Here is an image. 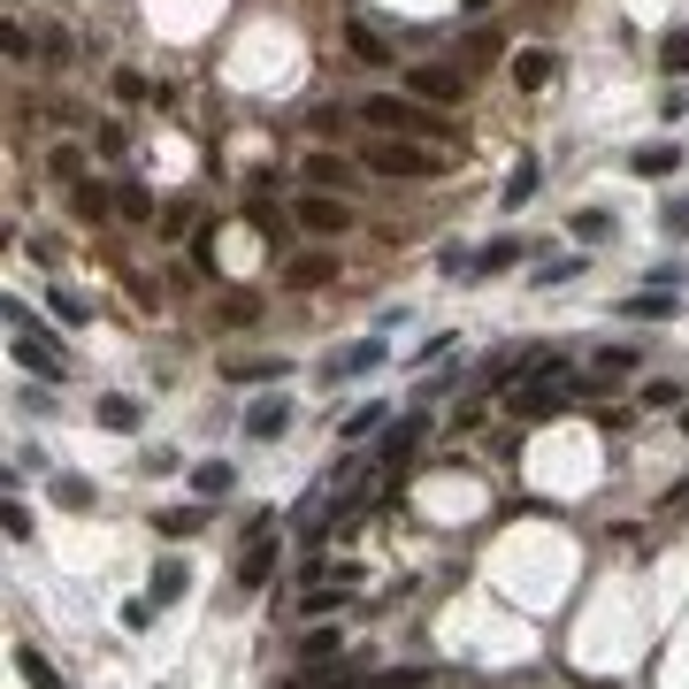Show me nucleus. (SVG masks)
Returning <instances> with one entry per match:
<instances>
[{"label":"nucleus","instance_id":"nucleus-1","mask_svg":"<svg viewBox=\"0 0 689 689\" xmlns=\"http://www.w3.org/2000/svg\"><path fill=\"white\" fill-rule=\"evenodd\" d=\"M360 116L383 131V139H429V146H460V123L445 116V108H429V100H398V92H375V100H360Z\"/></svg>","mask_w":689,"mask_h":689},{"label":"nucleus","instance_id":"nucleus-2","mask_svg":"<svg viewBox=\"0 0 689 689\" xmlns=\"http://www.w3.org/2000/svg\"><path fill=\"white\" fill-rule=\"evenodd\" d=\"M360 169L383 176V184H429V176H445V146H429V139H368Z\"/></svg>","mask_w":689,"mask_h":689},{"label":"nucleus","instance_id":"nucleus-3","mask_svg":"<svg viewBox=\"0 0 689 689\" xmlns=\"http://www.w3.org/2000/svg\"><path fill=\"white\" fill-rule=\"evenodd\" d=\"M8 322H15V360H23L39 383H62V375H69V368H62V352H54V338H46L23 307H8Z\"/></svg>","mask_w":689,"mask_h":689},{"label":"nucleus","instance_id":"nucleus-4","mask_svg":"<svg viewBox=\"0 0 689 689\" xmlns=\"http://www.w3.org/2000/svg\"><path fill=\"white\" fill-rule=\"evenodd\" d=\"M292 230H307V238H344V230H352V207H344L338 192H299Z\"/></svg>","mask_w":689,"mask_h":689},{"label":"nucleus","instance_id":"nucleus-5","mask_svg":"<svg viewBox=\"0 0 689 689\" xmlns=\"http://www.w3.org/2000/svg\"><path fill=\"white\" fill-rule=\"evenodd\" d=\"M406 85H414V100H429V108H445V100H460V92H468V77H460L452 62H414V69H406Z\"/></svg>","mask_w":689,"mask_h":689},{"label":"nucleus","instance_id":"nucleus-6","mask_svg":"<svg viewBox=\"0 0 689 689\" xmlns=\"http://www.w3.org/2000/svg\"><path fill=\"white\" fill-rule=\"evenodd\" d=\"M383 675H344V667H330V659H307L299 675H284L276 689H375Z\"/></svg>","mask_w":689,"mask_h":689},{"label":"nucleus","instance_id":"nucleus-7","mask_svg":"<svg viewBox=\"0 0 689 689\" xmlns=\"http://www.w3.org/2000/svg\"><path fill=\"white\" fill-rule=\"evenodd\" d=\"M330 276H338V253H292V261H284V284H292V292H322Z\"/></svg>","mask_w":689,"mask_h":689},{"label":"nucleus","instance_id":"nucleus-8","mask_svg":"<svg viewBox=\"0 0 689 689\" xmlns=\"http://www.w3.org/2000/svg\"><path fill=\"white\" fill-rule=\"evenodd\" d=\"M284 429H292V398H253V406H245V437L276 445Z\"/></svg>","mask_w":689,"mask_h":689},{"label":"nucleus","instance_id":"nucleus-9","mask_svg":"<svg viewBox=\"0 0 689 689\" xmlns=\"http://www.w3.org/2000/svg\"><path fill=\"white\" fill-rule=\"evenodd\" d=\"M621 315H628V322H675V315H682V299L652 284V292H628V299H621Z\"/></svg>","mask_w":689,"mask_h":689},{"label":"nucleus","instance_id":"nucleus-10","mask_svg":"<svg viewBox=\"0 0 689 689\" xmlns=\"http://www.w3.org/2000/svg\"><path fill=\"white\" fill-rule=\"evenodd\" d=\"M269 575H276V544H269V528H253V536H245V559H238V582L261 590Z\"/></svg>","mask_w":689,"mask_h":689},{"label":"nucleus","instance_id":"nucleus-11","mask_svg":"<svg viewBox=\"0 0 689 689\" xmlns=\"http://www.w3.org/2000/svg\"><path fill=\"white\" fill-rule=\"evenodd\" d=\"M375 360H383V338L352 344V352H338V360H330V368H322V383H360V375H368V368H375Z\"/></svg>","mask_w":689,"mask_h":689},{"label":"nucleus","instance_id":"nucleus-12","mask_svg":"<svg viewBox=\"0 0 689 689\" xmlns=\"http://www.w3.org/2000/svg\"><path fill=\"white\" fill-rule=\"evenodd\" d=\"M551 69H559V54H544V46H521V54H514V85H521V92H544Z\"/></svg>","mask_w":689,"mask_h":689},{"label":"nucleus","instance_id":"nucleus-13","mask_svg":"<svg viewBox=\"0 0 689 689\" xmlns=\"http://www.w3.org/2000/svg\"><path fill=\"white\" fill-rule=\"evenodd\" d=\"M559 398H567V383H528V391H514V414L544 422V414H559Z\"/></svg>","mask_w":689,"mask_h":689},{"label":"nucleus","instance_id":"nucleus-14","mask_svg":"<svg viewBox=\"0 0 689 689\" xmlns=\"http://www.w3.org/2000/svg\"><path fill=\"white\" fill-rule=\"evenodd\" d=\"M184 590H192V567H184V559H162V567H154V582H146V598H154V605H176Z\"/></svg>","mask_w":689,"mask_h":689},{"label":"nucleus","instance_id":"nucleus-15","mask_svg":"<svg viewBox=\"0 0 689 689\" xmlns=\"http://www.w3.org/2000/svg\"><path fill=\"white\" fill-rule=\"evenodd\" d=\"M422 429H429V422H422V414H406V422L391 429V445H383V460H391V468H406V460L422 452Z\"/></svg>","mask_w":689,"mask_h":689},{"label":"nucleus","instance_id":"nucleus-16","mask_svg":"<svg viewBox=\"0 0 689 689\" xmlns=\"http://www.w3.org/2000/svg\"><path fill=\"white\" fill-rule=\"evenodd\" d=\"M344 46H352V62H368V69H375V62H391V46H383V39H375V31L360 23V15L344 23Z\"/></svg>","mask_w":689,"mask_h":689},{"label":"nucleus","instance_id":"nucleus-17","mask_svg":"<svg viewBox=\"0 0 689 689\" xmlns=\"http://www.w3.org/2000/svg\"><path fill=\"white\" fill-rule=\"evenodd\" d=\"M299 659H344V636L330 628V621H315V628L299 636Z\"/></svg>","mask_w":689,"mask_h":689},{"label":"nucleus","instance_id":"nucleus-18","mask_svg":"<svg viewBox=\"0 0 689 689\" xmlns=\"http://www.w3.org/2000/svg\"><path fill=\"white\" fill-rule=\"evenodd\" d=\"M521 253H528V238H499V245H483V253H475V276H491V269H514Z\"/></svg>","mask_w":689,"mask_h":689},{"label":"nucleus","instance_id":"nucleus-19","mask_svg":"<svg viewBox=\"0 0 689 689\" xmlns=\"http://www.w3.org/2000/svg\"><path fill=\"white\" fill-rule=\"evenodd\" d=\"M682 169V146H636V176H675Z\"/></svg>","mask_w":689,"mask_h":689},{"label":"nucleus","instance_id":"nucleus-20","mask_svg":"<svg viewBox=\"0 0 689 689\" xmlns=\"http://www.w3.org/2000/svg\"><path fill=\"white\" fill-rule=\"evenodd\" d=\"M100 422H108V429H139V398H131V391H108V398H100Z\"/></svg>","mask_w":689,"mask_h":689},{"label":"nucleus","instance_id":"nucleus-21","mask_svg":"<svg viewBox=\"0 0 689 689\" xmlns=\"http://www.w3.org/2000/svg\"><path fill=\"white\" fill-rule=\"evenodd\" d=\"M344 176H352L344 169V154H315V162H307V184H315V192H338Z\"/></svg>","mask_w":689,"mask_h":689},{"label":"nucleus","instance_id":"nucleus-22","mask_svg":"<svg viewBox=\"0 0 689 689\" xmlns=\"http://www.w3.org/2000/svg\"><path fill=\"white\" fill-rule=\"evenodd\" d=\"M15 675H23V682H31V689H62V675H54V667H46V659H39L31 644L15 652Z\"/></svg>","mask_w":689,"mask_h":689},{"label":"nucleus","instance_id":"nucleus-23","mask_svg":"<svg viewBox=\"0 0 689 689\" xmlns=\"http://www.w3.org/2000/svg\"><path fill=\"white\" fill-rule=\"evenodd\" d=\"M192 491H199V499H222V491H230V460H207V468H192Z\"/></svg>","mask_w":689,"mask_h":689},{"label":"nucleus","instance_id":"nucleus-24","mask_svg":"<svg viewBox=\"0 0 689 689\" xmlns=\"http://www.w3.org/2000/svg\"><path fill=\"white\" fill-rule=\"evenodd\" d=\"M528 192H536V154H521V162H514V176H506V192H499V199H506V207H521Z\"/></svg>","mask_w":689,"mask_h":689},{"label":"nucleus","instance_id":"nucleus-25","mask_svg":"<svg viewBox=\"0 0 689 689\" xmlns=\"http://www.w3.org/2000/svg\"><path fill=\"white\" fill-rule=\"evenodd\" d=\"M375 429H383V406H360V414H344V445H360V437H375Z\"/></svg>","mask_w":689,"mask_h":689},{"label":"nucleus","instance_id":"nucleus-26","mask_svg":"<svg viewBox=\"0 0 689 689\" xmlns=\"http://www.w3.org/2000/svg\"><path fill=\"white\" fill-rule=\"evenodd\" d=\"M245 215H253V230H269V238H276V245H284V215H276V207H269V199H261V192H253V199H245Z\"/></svg>","mask_w":689,"mask_h":689},{"label":"nucleus","instance_id":"nucleus-27","mask_svg":"<svg viewBox=\"0 0 689 689\" xmlns=\"http://www.w3.org/2000/svg\"><path fill=\"white\" fill-rule=\"evenodd\" d=\"M230 375H238V383H276V375H284V360H238Z\"/></svg>","mask_w":689,"mask_h":689},{"label":"nucleus","instance_id":"nucleus-28","mask_svg":"<svg viewBox=\"0 0 689 689\" xmlns=\"http://www.w3.org/2000/svg\"><path fill=\"white\" fill-rule=\"evenodd\" d=\"M46 169H54V176H69V184H77V176H85V154H77V146H54V154H46Z\"/></svg>","mask_w":689,"mask_h":689},{"label":"nucleus","instance_id":"nucleus-29","mask_svg":"<svg viewBox=\"0 0 689 689\" xmlns=\"http://www.w3.org/2000/svg\"><path fill=\"white\" fill-rule=\"evenodd\" d=\"M659 54H667V69H675V77H682V69H689V31H682V23L667 31V46H659Z\"/></svg>","mask_w":689,"mask_h":689},{"label":"nucleus","instance_id":"nucleus-30","mask_svg":"<svg viewBox=\"0 0 689 689\" xmlns=\"http://www.w3.org/2000/svg\"><path fill=\"white\" fill-rule=\"evenodd\" d=\"M77 215L100 222V215H108V192H100V184H77Z\"/></svg>","mask_w":689,"mask_h":689},{"label":"nucleus","instance_id":"nucleus-31","mask_svg":"<svg viewBox=\"0 0 689 689\" xmlns=\"http://www.w3.org/2000/svg\"><path fill=\"white\" fill-rule=\"evenodd\" d=\"M116 207H123V215H131V222H146V215H154V199H146V192H139V184H123V192H116Z\"/></svg>","mask_w":689,"mask_h":689},{"label":"nucleus","instance_id":"nucleus-32","mask_svg":"<svg viewBox=\"0 0 689 689\" xmlns=\"http://www.w3.org/2000/svg\"><path fill=\"white\" fill-rule=\"evenodd\" d=\"M344 605V590H322V582H315V590H307V605H299V613H315V621H322V613H338Z\"/></svg>","mask_w":689,"mask_h":689},{"label":"nucleus","instance_id":"nucleus-33","mask_svg":"<svg viewBox=\"0 0 689 689\" xmlns=\"http://www.w3.org/2000/svg\"><path fill=\"white\" fill-rule=\"evenodd\" d=\"M146 92H154V85H146L139 69H116V100H146Z\"/></svg>","mask_w":689,"mask_h":689},{"label":"nucleus","instance_id":"nucleus-34","mask_svg":"<svg viewBox=\"0 0 689 689\" xmlns=\"http://www.w3.org/2000/svg\"><path fill=\"white\" fill-rule=\"evenodd\" d=\"M575 230H582V238H613V215H605V207H590V215H575Z\"/></svg>","mask_w":689,"mask_h":689},{"label":"nucleus","instance_id":"nucleus-35","mask_svg":"<svg viewBox=\"0 0 689 689\" xmlns=\"http://www.w3.org/2000/svg\"><path fill=\"white\" fill-rule=\"evenodd\" d=\"M437 269H445V276H475V253H460V245H445V253H437Z\"/></svg>","mask_w":689,"mask_h":689},{"label":"nucleus","instance_id":"nucleus-36","mask_svg":"<svg viewBox=\"0 0 689 689\" xmlns=\"http://www.w3.org/2000/svg\"><path fill=\"white\" fill-rule=\"evenodd\" d=\"M621 368H636V352H628V344H605V352H598V375H621Z\"/></svg>","mask_w":689,"mask_h":689},{"label":"nucleus","instance_id":"nucleus-37","mask_svg":"<svg viewBox=\"0 0 689 689\" xmlns=\"http://www.w3.org/2000/svg\"><path fill=\"white\" fill-rule=\"evenodd\" d=\"M54 491H62V506H69V514H85V506H92V491H85V483H77V475H62V483H54Z\"/></svg>","mask_w":689,"mask_h":689},{"label":"nucleus","instance_id":"nucleus-38","mask_svg":"<svg viewBox=\"0 0 689 689\" xmlns=\"http://www.w3.org/2000/svg\"><path fill=\"white\" fill-rule=\"evenodd\" d=\"M192 528H199L192 506H169V514H162V536H192Z\"/></svg>","mask_w":689,"mask_h":689},{"label":"nucleus","instance_id":"nucleus-39","mask_svg":"<svg viewBox=\"0 0 689 689\" xmlns=\"http://www.w3.org/2000/svg\"><path fill=\"white\" fill-rule=\"evenodd\" d=\"M0 46H8V62H31V39H23V23H8V31H0Z\"/></svg>","mask_w":689,"mask_h":689},{"label":"nucleus","instance_id":"nucleus-40","mask_svg":"<svg viewBox=\"0 0 689 689\" xmlns=\"http://www.w3.org/2000/svg\"><path fill=\"white\" fill-rule=\"evenodd\" d=\"M253 315H261V299H253V292H238V299L222 307V322H253Z\"/></svg>","mask_w":689,"mask_h":689},{"label":"nucleus","instance_id":"nucleus-41","mask_svg":"<svg viewBox=\"0 0 689 689\" xmlns=\"http://www.w3.org/2000/svg\"><path fill=\"white\" fill-rule=\"evenodd\" d=\"M667 230H689V199H675V207H667Z\"/></svg>","mask_w":689,"mask_h":689},{"label":"nucleus","instance_id":"nucleus-42","mask_svg":"<svg viewBox=\"0 0 689 689\" xmlns=\"http://www.w3.org/2000/svg\"><path fill=\"white\" fill-rule=\"evenodd\" d=\"M682 429H689V406H682Z\"/></svg>","mask_w":689,"mask_h":689}]
</instances>
